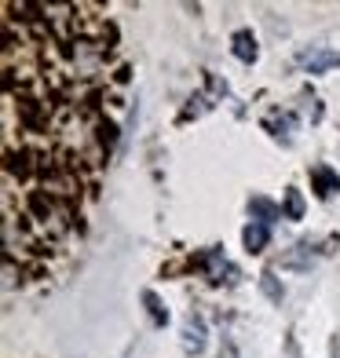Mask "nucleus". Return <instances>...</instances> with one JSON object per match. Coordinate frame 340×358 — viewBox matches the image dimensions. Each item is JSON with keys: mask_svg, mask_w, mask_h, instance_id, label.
I'll list each match as a JSON object with an SVG mask.
<instances>
[{"mask_svg": "<svg viewBox=\"0 0 340 358\" xmlns=\"http://www.w3.org/2000/svg\"><path fill=\"white\" fill-rule=\"evenodd\" d=\"M249 213H253V220H256V223H264V227L285 220V216H282V208H274L267 198H253V201H249Z\"/></svg>", "mask_w": 340, "mask_h": 358, "instance_id": "nucleus-10", "label": "nucleus"}, {"mask_svg": "<svg viewBox=\"0 0 340 358\" xmlns=\"http://www.w3.org/2000/svg\"><path fill=\"white\" fill-rule=\"evenodd\" d=\"M260 289L267 292V300H271V303H282V296H285L282 285H278V278H274L271 271H267V274H260Z\"/></svg>", "mask_w": 340, "mask_h": 358, "instance_id": "nucleus-13", "label": "nucleus"}, {"mask_svg": "<svg viewBox=\"0 0 340 358\" xmlns=\"http://www.w3.org/2000/svg\"><path fill=\"white\" fill-rule=\"evenodd\" d=\"M205 318L201 315H187L183 322V351L187 355H201L205 351Z\"/></svg>", "mask_w": 340, "mask_h": 358, "instance_id": "nucleus-2", "label": "nucleus"}, {"mask_svg": "<svg viewBox=\"0 0 340 358\" xmlns=\"http://www.w3.org/2000/svg\"><path fill=\"white\" fill-rule=\"evenodd\" d=\"M143 303H147V311H150L154 325H165V322H169V311L161 307V300L154 296V292H143Z\"/></svg>", "mask_w": 340, "mask_h": 358, "instance_id": "nucleus-12", "label": "nucleus"}, {"mask_svg": "<svg viewBox=\"0 0 340 358\" xmlns=\"http://www.w3.org/2000/svg\"><path fill=\"white\" fill-rule=\"evenodd\" d=\"M282 216H285V220H304V194H300V190H285Z\"/></svg>", "mask_w": 340, "mask_h": 358, "instance_id": "nucleus-11", "label": "nucleus"}, {"mask_svg": "<svg viewBox=\"0 0 340 358\" xmlns=\"http://www.w3.org/2000/svg\"><path fill=\"white\" fill-rule=\"evenodd\" d=\"M205 271H208V278H213V282H223V274H227V282L238 278V271L227 264L223 249H208V252H205Z\"/></svg>", "mask_w": 340, "mask_h": 358, "instance_id": "nucleus-6", "label": "nucleus"}, {"mask_svg": "<svg viewBox=\"0 0 340 358\" xmlns=\"http://www.w3.org/2000/svg\"><path fill=\"white\" fill-rule=\"evenodd\" d=\"M70 55H73V66H77V73L80 77H88L95 66H99V48H95L92 41H73V48H70Z\"/></svg>", "mask_w": 340, "mask_h": 358, "instance_id": "nucleus-3", "label": "nucleus"}, {"mask_svg": "<svg viewBox=\"0 0 340 358\" xmlns=\"http://www.w3.org/2000/svg\"><path fill=\"white\" fill-rule=\"evenodd\" d=\"M113 139H118V124H113V121H99V143L113 146Z\"/></svg>", "mask_w": 340, "mask_h": 358, "instance_id": "nucleus-14", "label": "nucleus"}, {"mask_svg": "<svg viewBox=\"0 0 340 358\" xmlns=\"http://www.w3.org/2000/svg\"><path fill=\"white\" fill-rule=\"evenodd\" d=\"M311 183H315L318 198H333V194L340 190V176H337L330 165H315V169H311Z\"/></svg>", "mask_w": 340, "mask_h": 358, "instance_id": "nucleus-7", "label": "nucleus"}, {"mask_svg": "<svg viewBox=\"0 0 340 358\" xmlns=\"http://www.w3.org/2000/svg\"><path fill=\"white\" fill-rule=\"evenodd\" d=\"M297 62L304 73H326V70H337L340 66V52L333 48H322V44H307L297 52Z\"/></svg>", "mask_w": 340, "mask_h": 358, "instance_id": "nucleus-1", "label": "nucleus"}, {"mask_svg": "<svg viewBox=\"0 0 340 358\" xmlns=\"http://www.w3.org/2000/svg\"><path fill=\"white\" fill-rule=\"evenodd\" d=\"M241 241H246V249L249 252H264L267 249V241H271V227H264V223H249L246 231H241Z\"/></svg>", "mask_w": 340, "mask_h": 358, "instance_id": "nucleus-9", "label": "nucleus"}, {"mask_svg": "<svg viewBox=\"0 0 340 358\" xmlns=\"http://www.w3.org/2000/svg\"><path fill=\"white\" fill-rule=\"evenodd\" d=\"M231 52H234V59H241V62H256L260 48H256L253 29H238V34L231 37Z\"/></svg>", "mask_w": 340, "mask_h": 358, "instance_id": "nucleus-8", "label": "nucleus"}, {"mask_svg": "<svg viewBox=\"0 0 340 358\" xmlns=\"http://www.w3.org/2000/svg\"><path fill=\"white\" fill-rule=\"evenodd\" d=\"M307 117H311V121H322V103H318V99L307 103Z\"/></svg>", "mask_w": 340, "mask_h": 358, "instance_id": "nucleus-15", "label": "nucleus"}, {"mask_svg": "<svg viewBox=\"0 0 340 358\" xmlns=\"http://www.w3.org/2000/svg\"><path fill=\"white\" fill-rule=\"evenodd\" d=\"M267 132L278 139V143H293L297 139V113H289V110H282V113H271L267 117Z\"/></svg>", "mask_w": 340, "mask_h": 358, "instance_id": "nucleus-4", "label": "nucleus"}, {"mask_svg": "<svg viewBox=\"0 0 340 358\" xmlns=\"http://www.w3.org/2000/svg\"><path fill=\"white\" fill-rule=\"evenodd\" d=\"M315 259H318L315 245H311V241H300V245H293L282 256V267H289V271H311Z\"/></svg>", "mask_w": 340, "mask_h": 358, "instance_id": "nucleus-5", "label": "nucleus"}]
</instances>
